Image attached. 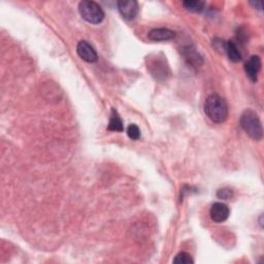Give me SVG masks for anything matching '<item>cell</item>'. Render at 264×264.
<instances>
[{
	"label": "cell",
	"mask_w": 264,
	"mask_h": 264,
	"mask_svg": "<svg viewBox=\"0 0 264 264\" xmlns=\"http://www.w3.org/2000/svg\"><path fill=\"white\" fill-rule=\"evenodd\" d=\"M225 52L232 62H239L242 60V54L236 43L231 40L225 42Z\"/></svg>",
	"instance_id": "30bf717a"
},
{
	"label": "cell",
	"mask_w": 264,
	"mask_h": 264,
	"mask_svg": "<svg viewBox=\"0 0 264 264\" xmlns=\"http://www.w3.org/2000/svg\"><path fill=\"white\" fill-rule=\"evenodd\" d=\"M241 126L246 133L254 140H260L263 135V128L258 115L252 110H246L241 116Z\"/></svg>",
	"instance_id": "7a4b0ae2"
},
{
	"label": "cell",
	"mask_w": 264,
	"mask_h": 264,
	"mask_svg": "<svg viewBox=\"0 0 264 264\" xmlns=\"http://www.w3.org/2000/svg\"><path fill=\"white\" fill-rule=\"evenodd\" d=\"M124 126H123V121L121 119V117L119 116L118 112L116 110H112L111 112V117H110V122L108 126V130L110 131H116V132H121L123 131Z\"/></svg>",
	"instance_id": "9c48e42d"
},
{
	"label": "cell",
	"mask_w": 264,
	"mask_h": 264,
	"mask_svg": "<svg viewBox=\"0 0 264 264\" xmlns=\"http://www.w3.org/2000/svg\"><path fill=\"white\" fill-rule=\"evenodd\" d=\"M79 11L81 17L90 24H99L105 19V11L95 1L84 0L79 4Z\"/></svg>",
	"instance_id": "3957f363"
},
{
	"label": "cell",
	"mask_w": 264,
	"mask_h": 264,
	"mask_svg": "<svg viewBox=\"0 0 264 264\" xmlns=\"http://www.w3.org/2000/svg\"><path fill=\"white\" fill-rule=\"evenodd\" d=\"M121 16L126 20H133L138 13V3L135 0H120L117 3Z\"/></svg>",
	"instance_id": "277c9868"
},
{
	"label": "cell",
	"mask_w": 264,
	"mask_h": 264,
	"mask_svg": "<svg viewBox=\"0 0 264 264\" xmlns=\"http://www.w3.org/2000/svg\"><path fill=\"white\" fill-rule=\"evenodd\" d=\"M204 111L214 123H223L228 117V107L226 101L218 94H212L207 98Z\"/></svg>",
	"instance_id": "6da1fadb"
},
{
	"label": "cell",
	"mask_w": 264,
	"mask_h": 264,
	"mask_svg": "<svg viewBox=\"0 0 264 264\" xmlns=\"http://www.w3.org/2000/svg\"><path fill=\"white\" fill-rule=\"evenodd\" d=\"M217 196H218V198H220V199L227 200V199H230V198L233 196V192H232V190L227 189V188L220 189L219 191L217 192Z\"/></svg>",
	"instance_id": "5bb4252c"
},
{
	"label": "cell",
	"mask_w": 264,
	"mask_h": 264,
	"mask_svg": "<svg viewBox=\"0 0 264 264\" xmlns=\"http://www.w3.org/2000/svg\"><path fill=\"white\" fill-rule=\"evenodd\" d=\"M174 37L175 32L167 28H155L148 33V38L152 41H166Z\"/></svg>",
	"instance_id": "ba28073f"
},
{
	"label": "cell",
	"mask_w": 264,
	"mask_h": 264,
	"mask_svg": "<svg viewBox=\"0 0 264 264\" xmlns=\"http://www.w3.org/2000/svg\"><path fill=\"white\" fill-rule=\"evenodd\" d=\"M77 53L80 56L81 59L88 63H94L97 61L98 56L94 48L90 45L89 42L82 40L78 43L77 46Z\"/></svg>",
	"instance_id": "5b68a950"
},
{
	"label": "cell",
	"mask_w": 264,
	"mask_h": 264,
	"mask_svg": "<svg viewBox=\"0 0 264 264\" xmlns=\"http://www.w3.org/2000/svg\"><path fill=\"white\" fill-rule=\"evenodd\" d=\"M173 263H177V264H192L194 263L193 258L191 257V255L186 253V252H181L179 253L175 258L173 259Z\"/></svg>",
	"instance_id": "7c38bea8"
},
{
	"label": "cell",
	"mask_w": 264,
	"mask_h": 264,
	"mask_svg": "<svg viewBox=\"0 0 264 264\" xmlns=\"http://www.w3.org/2000/svg\"><path fill=\"white\" fill-rule=\"evenodd\" d=\"M127 134L129 138L133 140H138L140 138V130L135 124H131L127 128Z\"/></svg>",
	"instance_id": "4fadbf2b"
},
{
	"label": "cell",
	"mask_w": 264,
	"mask_h": 264,
	"mask_svg": "<svg viewBox=\"0 0 264 264\" xmlns=\"http://www.w3.org/2000/svg\"><path fill=\"white\" fill-rule=\"evenodd\" d=\"M250 4L253 5L255 8H257L258 10H262V5H261L260 1H251Z\"/></svg>",
	"instance_id": "9a60e30c"
},
{
	"label": "cell",
	"mask_w": 264,
	"mask_h": 264,
	"mask_svg": "<svg viewBox=\"0 0 264 264\" xmlns=\"http://www.w3.org/2000/svg\"><path fill=\"white\" fill-rule=\"evenodd\" d=\"M230 215V210L228 205L223 202H215L210 210V216L216 223H222L228 219Z\"/></svg>",
	"instance_id": "8992f818"
},
{
	"label": "cell",
	"mask_w": 264,
	"mask_h": 264,
	"mask_svg": "<svg viewBox=\"0 0 264 264\" xmlns=\"http://www.w3.org/2000/svg\"><path fill=\"white\" fill-rule=\"evenodd\" d=\"M261 69V59L259 56H252L250 57L246 64H245V71L247 73V77L250 79L253 83L257 82L258 73Z\"/></svg>",
	"instance_id": "52a82bcc"
},
{
	"label": "cell",
	"mask_w": 264,
	"mask_h": 264,
	"mask_svg": "<svg viewBox=\"0 0 264 264\" xmlns=\"http://www.w3.org/2000/svg\"><path fill=\"white\" fill-rule=\"evenodd\" d=\"M182 4L188 11L195 13L202 12L205 7V3L200 0H187V1H183Z\"/></svg>",
	"instance_id": "8fae6325"
}]
</instances>
